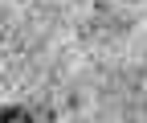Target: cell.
<instances>
[{
    "mask_svg": "<svg viewBox=\"0 0 147 123\" xmlns=\"http://www.w3.org/2000/svg\"><path fill=\"white\" fill-rule=\"evenodd\" d=\"M0 123H37V119L25 107H4V111H0Z\"/></svg>",
    "mask_w": 147,
    "mask_h": 123,
    "instance_id": "6da1fadb",
    "label": "cell"
}]
</instances>
